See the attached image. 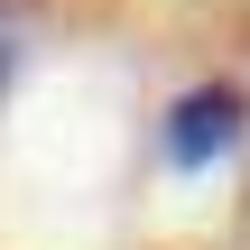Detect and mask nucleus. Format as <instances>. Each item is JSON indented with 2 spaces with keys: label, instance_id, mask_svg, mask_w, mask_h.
<instances>
[{
  "label": "nucleus",
  "instance_id": "1",
  "mask_svg": "<svg viewBox=\"0 0 250 250\" xmlns=\"http://www.w3.org/2000/svg\"><path fill=\"white\" fill-rule=\"evenodd\" d=\"M241 130H250V93L241 83H186L176 102H167V167H213V158H232L241 148Z\"/></svg>",
  "mask_w": 250,
  "mask_h": 250
},
{
  "label": "nucleus",
  "instance_id": "2",
  "mask_svg": "<svg viewBox=\"0 0 250 250\" xmlns=\"http://www.w3.org/2000/svg\"><path fill=\"white\" fill-rule=\"evenodd\" d=\"M9 74H19V0H0V93H9Z\"/></svg>",
  "mask_w": 250,
  "mask_h": 250
}]
</instances>
